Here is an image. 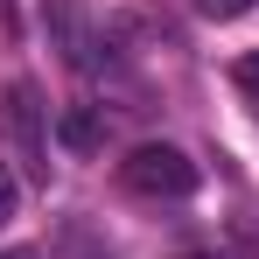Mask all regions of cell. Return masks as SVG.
I'll return each instance as SVG.
<instances>
[{"label": "cell", "mask_w": 259, "mask_h": 259, "mask_svg": "<svg viewBox=\"0 0 259 259\" xmlns=\"http://www.w3.org/2000/svg\"><path fill=\"white\" fill-rule=\"evenodd\" d=\"M14 210H21V182H14V168L0 161V224H14Z\"/></svg>", "instance_id": "277c9868"}, {"label": "cell", "mask_w": 259, "mask_h": 259, "mask_svg": "<svg viewBox=\"0 0 259 259\" xmlns=\"http://www.w3.org/2000/svg\"><path fill=\"white\" fill-rule=\"evenodd\" d=\"M119 175H126L133 196H189V189H196V161H189L182 147H168V140L133 147L126 161H119Z\"/></svg>", "instance_id": "6da1fadb"}, {"label": "cell", "mask_w": 259, "mask_h": 259, "mask_svg": "<svg viewBox=\"0 0 259 259\" xmlns=\"http://www.w3.org/2000/svg\"><path fill=\"white\" fill-rule=\"evenodd\" d=\"M56 140H63V147H70V154H91V147H98V140H105V119H98V112H91V105H70V112H63V119H56Z\"/></svg>", "instance_id": "7a4b0ae2"}, {"label": "cell", "mask_w": 259, "mask_h": 259, "mask_svg": "<svg viewBox=\"0 0 259 259\" xmlns=\"http://www.w3.org/2000/svg\"><path fill=\"white\" fill-rule=\"evenodd\" d=\"M231 84H238V91L259 105V56H238V63H231Z\"/></svg>", "instance_id": "5b68a950"}, {"label": "cell", "mask_w": 259, "mask_h": 259, "mask_svg": "<svg viewBox=\"0 0 259 259\" xmlns=\"http://www.w3.org/2000/svg\"><path fill=\"white\" fill-rule=\"evenodd\" d=\"M196 14L203 21H238V14H252V0H196Z\"/></svg>", "instance_id": "3957f363"}]
</instances>
